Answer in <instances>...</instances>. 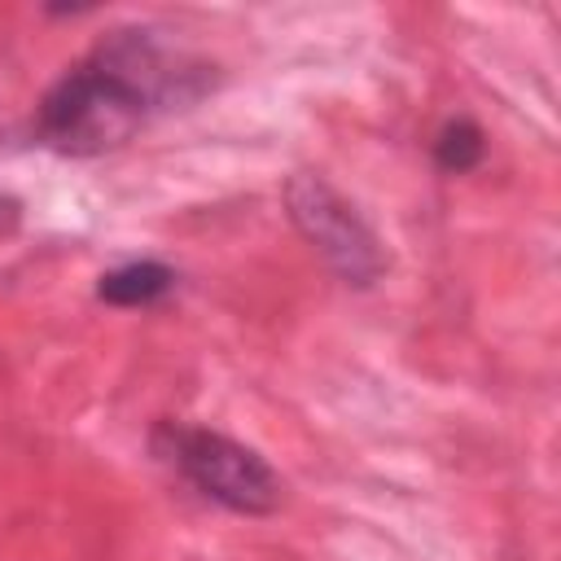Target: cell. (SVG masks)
<instances>
[{
  "instance_id": "277c9868",
  "label": "cell",
  "mask_w": 561,
  "mask_h": 561,
  "mask_svg": "<svg viewBox=\"0 0 561 561\" xmlns=\"http://www.w3.org/2000/svg\"><path fill=\"white\" fill-rule=\"evenodd\" d=\"M175 289V272L158 259H136V263H123L114 272H105L96 280V298L101 302H114V307H149L158 298H167Z\"/></svg>"
},
{
  "instance_id": "7a4b0ae2",
  "label": "cell",
  "mask_w": 561,
  "mask_h": 561,
  "mask_svg": "<svg viewBox=\"0 0 561 561\" xmlns=\"http://www.w3.org/2000/svg\"><path fill=\"white\" fill-rule=\"evenodd\" d=\"M153 451L158 460H167L197 495L215 500L228 513L241 517H263L280 508V478L276 469L245 443L219 434V430H202V425H184V421H162L153 430Z\"/></svg>"
},
{
  "instance_id": "8992f818",
  "label": "cell",
  "mask_w": 561,
  "mask_h": 561,
  "mask_svg": "<svg viewBox=\"0 0 561 561\" xmlns=\"http://www.w3.org/2000/svg\"><path fill=\"white\" fill-rule=\"evenodd\" d=\"M18 224H22V202L9 197V193H0V237H9Z\"/></svg>"
},
{
  "instance_id": "6da1fadb",
  "label": "cell",
  "mask_w": 561,
  "mask_h": 561,
  "mask_svg": "<svg viewBox=\"0 0 561 561\" xmlns=\"http://www.w3.org/2000/svg\"><path fill=\"white\" fill-rule=\"evenodd\" d=\"M202 88L206 66L171 53L153 31H114L88 61L44 92L35 131L66 158H96L127 145L153 110L193 101Z\"/></svg>"
},
{
  "instance_id": "5b68a950",
  "label": "cell",
  "mask_w": 561,
  "mask_h": 561,
  "mask_svg": "<svg viewBox=\"0 0 561 561\" xmlns=\"http://www.w3.org/2000/svg\"><path fill=\"white\" fill-rule=\"evenodd\" d=\"M486 153V140H482V127L473 118H451L443 123L438 140H434V162L447 171V175H465L482 162Z\"/></svg>"
},
{
  "instance_id": "3957f363",
  "label": "cell",
  "mask_w": 561,
  "mask_h": 561,
  "mask_svg": "<svg viewBox=\"0 0 561 561\" xmlns=\"http://www.w3.org/2000/svg\"><path fill=\"white\" fill-rule=\"evenodd\" d=\"M285 210L302 241L355 289H368L373 280L386 276V250L368 219L316 171H298L285 184Z\"/></svg>"
}]
</instances>
